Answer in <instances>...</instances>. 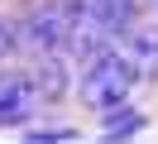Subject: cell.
Wrapping results in <instances>:
<instances>
[{"label":"cell","instance_id":"1","mask_svg":"<svg viewBox=\"0 0 158 144\" xmlns=\"http://www.w3.org/2000/svg\"><path fill=\"white\" fill-rule=\"evenodd\" d=\"M129 86H134V72L120 63V53H101L81 67V82H77V96L91 106V111H115V106L129 101Z\"/></svg>","mask_w":158,"mask_h":144},{"label":"cell","instance_id":"2","mask_svg":"<svg viewBox=\"0 0 158 144\" xmlns=\"http://www.w3.org/2000/svg\"><path fill=\"white\" fill-rule=\"evenodd\" d=\"M19 48H24V53H34V58L67 48V5H62V0L39 5V10L19 24Z\"/></svg>","mask_w":158,"mask_h":144},{"label":"cell","instance_id":"3","mask_svg":"<svg viewBox=\"0 0 158 144\" xmlns=\"http://www.w3.org/2000/svg\"><path fill=\"white\" fill-rule=\"evenodd\" d=\"M48 96L39 91L34 72H0V125H24L43 111Z\"/></svg>","mask_w":158,"mask_h":144},{"label":"cell","instance_id":"4","mask_svg":"<svg viewBox=\"0 0 158 144\" xmlns=\"http://www.w3.org/2000/svg\"><path fill=\"white\" fill-rule=\"evenodd\" d=\"M115 53H120V63L134 77H158V24L134 19V24L115 38Z\"/></svg>","mask_w":158,"mask_h":144},{"label":"cell","instance_id":"5","mask_svg":"<svg viewBox=\"0 0 158 144\" xmlns=\"http://www.w3.org/2000/svg\"><path fill=\"white\" fill-rule=\"evenodd\" d=\"M34 82H39V91L48 96V101H58L62 91H67V63H62V48L58 53H43V58H34Z\"/></svg>","mask_w":158,"mask_h":144},{"label":"cell","instance_id":"6","mask_svg":"<svg viewBox=\"0 0 158 144\" xmlns=\"http://www.w3.org/2000/svg\"><path fill=\"white\" fill-rule=\"evenodd\" d=\"M134 130H144V115H139V111H125V106L106 111V139H110V144L134 139Z\"/></svg>","mask_w":158,"mask_h":144},{"label":"cell","instance_id":"7","mask_svg":"<svg viewBox=\"0 0 158 144\" xmlns=\"http://www.w3.org/2000/svg\"><path fill=\"white\" fill-rule=\"evenodd\" d=\"M139 5H144V0H106V19H110V29H115V38L139 19Z\"/></svg>","mask_w":158,"mask_h":144},{"label":"cell","instance_id":"8","mask_svg":"<svg viewBox=\"0 0 158 144\" xmlns=\"http://www.w3.org/2000/svg\"><path fill=\"white\" fill-rule=\"evenodd\" d=\"M15 48H19V24H10V19L0 15V58H10Z\"/></svg>","mask_w":158,"mask_h":144},{"label":"cell","instance_id":"9","mask_svg":"<svg viewBox=\"0 0 158 144\" xmlns=\"http://www.w3.org/2000/svg\"><path fill=\"white\" fill-rule=\"evenodd\" d=\"M34 144H62V139H77V130H34Z\"/></svg>","mask_w":158,"mask_h":144},{"label":"cell","instance_id":"10","mask_svg":"<svg viewBox=\"0 0 158 144\" xmlns=\"http://www.w3.org/2000/svg\"><path fill=\"white\" fill-rule=\"evenodd\" d=\"M153 5H158V0H153Z\"/></svg>","mask_w":158,"mask_h":144}]
</instances>
